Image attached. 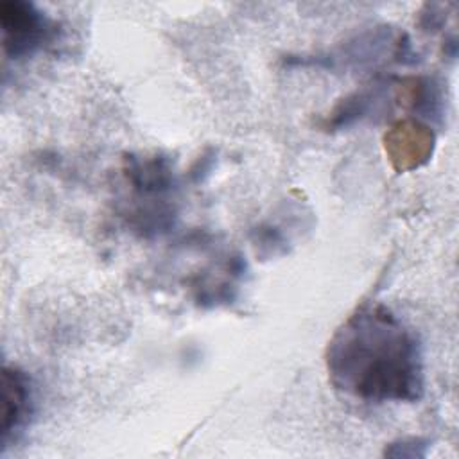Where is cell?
Here are the masks:
<instances>
[{
	"mask_svg": "<svg viewBox=\"0 0 459 459\" xmlns=\"http://www.w3.org/2000/svg\"><path fill=\"white\" fill-rule=\"evenodd\" d=\"M325 360L332 385L353 398L384 403L423 396L420 341L382 303L357 307L328 341Z\"/></svg>",
	"mask_w": 459,
	"mask_h": 459,
	"instance_id": "6da1fadb",
	"label": "cell"
},
{
	"mask_svg": "<svg viewBox=\"0 0 459 459\" xmlns=\"http://www.w3.org/2000/svg\"><path fill=\"white\" fill-rule=\"evenodd\" d=\"M2 45L7 59L32 56L54 36L56 25L32 4L4 0L0 4Z\"/></svg>",
	"mask_w": 459,
	"mask_h": 459,
	"instance_id": "7a4b0ae2",
	"label": "cell"
},
{
	"mask_svg": "<svg viewBox=\"0 0 459 459\" xmlns=\"http://www.w3.org/2000/svg\"><path fill=\"white\" fill-rule=\"evenodd\" d=\"M384 147L396 170H412L430 158L434 149V133L421 122L400 120L385 133Z\"/></svg>",
	"mask_w": 459,
	"mask_h": 459,
	"instance_id": "3957f363",
	"label": "cell"
},
{
	"mask_svg": "<svg viewBox=\"0 0 459 459\" xmlns=\"http://www.w3.org/2000/svg\"><path fill=\"white\" fill-rule=\"evenodd\" d=\"M2 443L16 434L29 420L32 411V391L30 380L16 366H4L2 369Z\"/></svg>",
	"mask_w": 459,
	"mask_h": 459,
	"instance_id": "277c9868",
	"label": "cell"
}]
</instances>
